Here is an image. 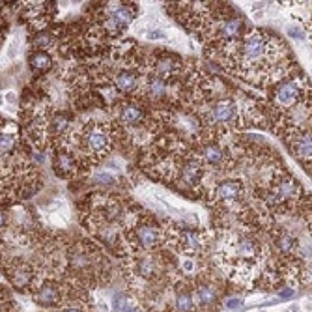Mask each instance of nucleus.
<instances>
[{
    "label": "nucleus",
    "instance_id": "1",
    "mask_svg": "<svg viewBox=\"0 0 312 312\" xmlns=\"http://www.w3.org/2000/svg\"><path fill=\"white\" fill-rule=\"evenodd\" d=\"M267 256V249L247 232H230L221 241L213 260L217 267L236 284H250Z\"/></svg>",
    "mask_w": 312,
    "mask_h": 312
},
{
    "label": "nucleus",
    "instance_id": "2",
    "mask_svg": "<svg viewBox=\"0 0 312 312\" xmlns=\"http://www.w3.org/2000/svg\"><path fill=\"white\" fill-rule=\"evenodd\" d=\"M124 135V129H120L112 122H97L90 120L81 127L73 129L71 135L56 152H71L79 159L81 165L92 167L101 163L105 157L114 150L116 142Z\"/></svg>",
    "mask_w": 312,
    "mask_h": 312
},
{
    "label": "nucleus",
    "instance_id": "3",
    "mask_svg": "<svg viewBox=\"0 0 312 312\" xmlns=\"http://www.w3.org/2000/svg\"><path fill=\"white\" fill-rule=\"evenodd\" d=\"M303 197V189L299 181L286 170H273V176L264 189L262 200L264 204L277 211L291 209L295 204H299Z\"/></svg>",
    "mask_w": 312,
    "mask_h": 312
},
{
    "label": "nucleus",
    "instance_id": "4",
    "mask_svg": "<svg viewBox=\"0 0 312 312\" xmlns=\"http://www.w3.org/2000/svg\"><path fill=\"white\" fill-rule=\"evenodd\" d=\"M2 271L8 282L19 291H34V288L45 279V275H40L42 271L38 269L34 262L17 256L6 258V262L2 264Z\"/></svg>",
    "mask_w": 312,
    "mask_h": 312
},
{
    "label": "nucleus",
    "instance_id": "5",
    "mask_svg": "<svg viewBox=\"0 0 312 312\" xmlns=\"http://www.w3.org/2000/svg\"><path fill=\"white\" fill-rule=\"evenodd\" d=\"M193 293L198 312H217V305L223 299V281L211 271L198 273L193 279Z\"/></svg>",
    "mask_w": 312,
    "mask_h": 312
},
{
    "label": "nucleus",
    "instance_id": "6",
    "mask_svg": "<svg viewBox=\"0 0 312 312\" xmlns=\"http://www.w3.org/2000/svg\"><path fill=\"white\" fill-rule=\"evenodd\" d=\"M167 245L174 249L178 254L195 258L202 254L204 247L208 245L206 232L198 228H185V226H167Z\"/></svg>",
    "mask_w": 312,
    "mask_h": 312
},
{
    "label": "nucleus",
    "instance_id": "7",
    "mask_svg": "<svg viewBox=\"0 0 312 312\" xmlns=\"http://www.w3.org/2000/svg\"><path fill=\"white\" fill-rule=\"evenodd\" d=\"M305 99H307V94H305L301 79H282L279 84H275L271 109L277 112V116L288 114Z\"/></svg>",
    "mask_w": 312,
    "mask_h": 312
},
{
    "label": "nucleus",
    "instance_id": "8",
    "mask_svg": "<svg viewBox=\"0 0 312 312\" xmlns=\"http://www.w3.org/2000/svg\"><path fill=\"white\" fill-rule=\"evenodd\" d=\"M195 152L202 159L206 168H217V170H226L232 167V150L226 144H223L219 138H208L195 144Z\"/></svg>",
    "mask_w": 312,
    "mask_h": 312
},
{
    "label": "nucleus",
    "instance_id": "9",
    "mask_svg": "<svg viewBox=\"0 0 312 312\" xmlns=\"http://www.w3.org/2000/svg\"><path fill=\"white\" fill-rule=\"evenodd\" d=\"M243 197H245V189L238 179L219 181L208 193L211 204L221 209H232L234 206H243Z\"/></svg>",
    "mask_w": 312,
    "mask_h": 312
},
{
    "label": "nucleus",
    "instance_id": "10",
    "mask_svg": "<svg viewBox=\"0 0 312 312\" xmlns=\"http://www.w3.org/2000/svg\"><path fill=\"white\" fill-rule=\"evenodd\" d=\"M172 305L174 312H198L193 293V279L178 277L172 288Z\"/></svg>",
    "mask_w": 312,
    "mask_h": 312
},
{
    "label": "nucleus",
    "instance_id": "11",
    "mask_svg": "<svg viewBox=\"0 0 312 312\" xmlns=\"http://www.w3.org/2000/svg\"><path fill=\"white\" fill-rule=\"evenodd\" d=\"M112 86L118 90V94L124 97L136 95L142 86V69L138 67H124L112 77Z\"/></svg>",
    "mask_w": 312,
    "mask_h": 312
},
{
    "label": "nucleus",
    "instance_id": "12",
    "mask_svg": "<svg viewBox=\"0 0 312 312\" xmlns=\"http://www.w3.org/2000/svg\"><path fill=\"white\" fill-rule=\"evenodd\" d=\"M79 159L71 152H56L52 157V168L60 178H73L79 172Z\"/></svg>",
    "mask_w": 312,
    "mask_h": 312
},
{
    "label": "nucleus",
    "instance_id": "13",
    "mask_svg": "<svg viewBox=\"0 0 312 312\" xmlns=\"http://www.w3.org/2000/svg\"><path fill=\"white\" fill-rule=\"evenodd\" d=\"M112 311L114 312H142V305L129 291H120L112 299Z\"/></svg>",
    "mask_w": 312,
    "mask_h": 312
},
{
    "label": "nucleus",
    "instance_id": "14",
    "mask_svg": "<svg viewBox=\"0 0 312 312\" xmlns=\"http://www.w3.org/2000/svg\"><path fill=\"white\" fill-rule=\"evenodd\" d=\"M28 64L34 73H45L52 67V54L49 51H32Z\"/></svg>",
    "mask_w": 312,
    "mask_h": 312
},
{
    "label": "nucleus",
    "instance_id": "15",
    "mask_svg": "<svg viewBox=\"0 0 312 312\" xmlns=\"http://www.w3.org/2000/svg\"><path fill=\"white\" fill-rule=\"evenodd\" d=\"M275 245L282 252V256H293V252L299 249V241L290 232H284V230L275 234Z\"/></svg>",
    "mask_w": 312,
    "mask_h": 312
},
{
    "label": "nucleus",
    "instance_id": "16",
    "mask_svg": "<svg viewBox=\"0 0 312 312\" xmlns=\"http://www.w3.org/2000/svg\"><path fill=\"white\" fill-rule=\"evenodd\" d=\"M51 312H95V309H94V301H92L90 293L86 291L83 297L75 299L73 303L66 305L62 309H54V311Z\"/></svg>",
    "mask_w": 312,
    "mask_h": 312
},
{
    "label": "nucleus",
    "instance_id": "17",
    "mask_svg": "<svg viewBox=\"0 0 312 312\" xmlns=\"http://www.w3.org/2000/svg\"><path fill=\"white\" fill-rule=\"evenodd\" d=\"M34 49L36 51H47L49 47H51L52 43H54V38H52V34H36V38H34Z\"/></svg>",
    "mask_w": 312,
    "mask_h": 312
},
{
    "label": "nucleus",
    "instance_id": "18",
    "mask_svg": "<svg viewBox=\"0 0 312 312\" xmlns=\"http://www.w3.org/2000/svg\"><path fill=\"white\" fill-rule=\"evenodd\" d=\"M243 301H241L240 297H228L226 301H224V307L228 309V311H236V309H240Z\"/></svg>",
    "mask_w": 312,
    "mask_h": 312
},
{
    "label": "nucleus",
    "instance_id": "19",
    "mask_svg": "<svg viewBox=\"0 0 312 312\" xmlns=\"http://www.w3.org/2000/svg\"><path fill=\"white\" fill-rule=\"evenodd\" d=\"M2 312H17V309H15V305H13V301H10V299H2Z\"/></svg>",
    "mask_w": 312,
    "mask_h": 312
},
{
    "label": "nucleus",
    "instance_id": "20",
    "mask_svg": "<svg viewBox=\"0 0 312 312\" xmlns=\"http://www.w3.org/2000/svg\"><path fill=\"white\" fill-rule=\"evenodd\" d=\"M279 295H281V297H293V295H295V290H293V288H286V290H282Z\"/></svg>",
    "mask_w": 312,
    "mask_h": 312
},
{
    "label": "nucleus",
    "instance_id": "21",
    "mask_svg": "<svg viewBox=\"0 0 312 312\" xmlns=\"http://www.w3.org/2000/svg\"><path fill=\"white\" fill-rule=\"evenodd\" d=\"M181 267H183V271H187V273H191V271L195 269V264H193V260H185V262H183V266H181Z\"/></svg>",
    "mask_w": 312,
    "mask_h": 312
},
{
    "label": "nucleus",
    "instance_id": "22",
    "mask_svg": "<svg viewBox=\"0 0 312 312\" xmlns=\"http://www.w3.org/2000/svg\"><path fill=\"white\" fill-rule=\"evenodd\" d=\"M148 38H150V40H163V38H165V36H163V34H161V32H150V34H148Z\"/></svg>",
    "mask_w": 312,
    "mask_h": 312
},
{
    "label": "nucleus",
    "instance_id": "23",
    "mask_svg": "<svg viewBox=\"0 0 312 312\" xmlns=\"http://www.w3.org/2000/svg\"><path fill=\"white\" fill-rule=\"evenodd\" d=\"M311 240H312V238H311Z\"/></svg>",
    "mask_w": 312,
    "mask_h": 312
}]
</instances>
